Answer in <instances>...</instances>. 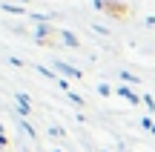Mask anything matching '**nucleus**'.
I'll list each match as a JSON object with an SVG mask.
<instances>
[{
	"mask_svg": "<svg viewBox=\"0 0 155 152\" xmlns=\"http://www.w3.org/2000/svg\"><path fill=\"white\" fill-rule=\"evenodd\" d=\"M17 115H20V118H26L29 112H32V101H29V95L26 92H17Z\"/></svg>",
	"mask_w": 155,
	"mask_h": 152,
	"instance_id": "1",
	"label": "nucleus"
},
{
	"mask_svg": "<svg viewBox=\"0 0 155 152\" xmlns=\"http://www.w3.org/2000/svg\"><path fill=\"white\" fill-rule=\"evenodd\" d=\"M52 69H58L61 75H66V78H81V69H75V66H69V63H63V60H55L52 63Z\"/></svg>",
	"mask_w": 155,
	"mask_h": 152,
	"instance_id": "2",
	"label": "nucleus"
},
{
	"mask_svg": "<svg viewBox=\"0 0 155 152\" xmlns=\"http://www.w3.org/2000/svg\"><path fill=\"white\" fill-rule=\"evenodd\" d=\"M52 34V23H38V29H35V37L40 40V43H43L46 37H49Z\"/></svg>",
	"mask_w": 155,
	"mask_h": 152,
	"instance_id": "3",
	"label": "nucleus"
},
{
	"mask_svg": "<svg viewBox=\"0 0 155 152\" xmlns=\"http://www.w3.org/2000/svg\"><path fill=\"white\" fill-rule=\"evenodd\" d=\"M118 95H121V98H127L129 103H141V98L135 95V92L129 89V86H118Z\"/></svg>",
	"mask_w": 155,
	"mask_h": 152,
	"instance_id": "4",
	"label": "nucleus"
},
{
	"mask_svg": "<svg viewBox=\"0 0 155 152\" xmlns=\"http://www.w3.org/2000/svg\"><path fill=\"white\" fill-rule=\"evenodd\" d=\"M61 40L69 46V49H78V46H81V43H78V37H75L72 32H61Z\"/></svg>",
	"mask_w": 155,
	"mask_h": 152,
	"instance_id": "5",
	"label": "nucleus"
},
{
	"mask_svg": "<svg viewBox=\"0 0 155 152\" xmlns=\"http://www.w3.org/2000/svg\"><path fill=\"white\" fill-rule=\"evenodd\" d=\"M3 11H9V15H26V9L23 6H15V3H3Z\"/></svg>",
	"mask_w": 155,
	"mask_h": 152,
	"instance_id": "6",
	"label": "nucleus"
},
{
	"mask_svg": "<svg viewBox=\"0 0 155 152\" xmlns=\"http://www.w3.org/2000/svg\"><path fill=\"white\" fill-rule=\"evenodd\" d=\"M35 69H38V72L43 75V78H49V80H55V83H58V80H61V78H58V75H55V69H46V66H35Z\"/></svg>",
	"mask_w": 155,
	"mask_h": 152,
	"instance_id": "7",
	"label": "nucleus"
},
{
	"mask_svg": "<svg viewBox=\"0 0 155 152\" xmlns=\"http://www.w3.org/2000/svg\"><path fill=\"white\" fill-rule=\"evenodd\" d=\"M121 80H127V83H138V75H132V72H121Z\"/></svg>",
	"mask_w": 155,
	"mask_h": 152,
	"instance_id": "8",
	"label": "nucleus"
},
{
	"mask_svg": "<svg viewBox=\"0 0 155 152\" xmlns=\"http://www.w3.org/2000/svg\"><path fill=\"white\" fill-rule=\"evenodd\" d=\"M49 135H55V138H63V126H49Z\"/></svg>",
	"mask_w": 155,
	"mask_h": 152,
	"instance_id": "9",
	"label": "nucleus"
},
{
	"mask_svg": "<svg viewBox=\"0 0 155 152\" xmlns=\"http://www.w3.org/2000/svg\"><path fill=\"white\" fill-rule=\"evenodd\" d=\"M69 101H72L75 106H83V98H81V95H75V92H69Z\"/></svg>",
	"mask_w": 155,
	"mask_h": 152,
	"instance_id": "10",
	"label": "nucleus"
},
{
	"mask_svg": "<svg viewBox=\"0 0 155 152\" xmlns=\"http://www.w3.org/2000/svg\"><path fill=\"white\" fill-rule=\"evenodd\" d=\"M98 95H112V89L106 83H98Z\"/></svg>",
	"mask_w": 155,
	"mask_h": 152,
	"instance_id": "11",
	"label": "nucleus"
},
{
	"mask_svg": "<svg viewBox=\"0 0 155 152\" xmlns=\"http://www.w3.org/2000/svg\"><path fill=\"white\" fill-rule=\"evenodd\" d=\"M144 106H147V109H155V101H152V95H144Z\"/></svg>",
	"mask_w": 155,
	"mask_h": 152,
	"instance_id": "12",
	"label": "nucleus"
},
{
	"mask_svg": "<svg viewBox=\"0 0 155 152\" xmlns=\"http://www.w3.org/2000/svg\"><path fill=\"white\" fill-rule=\"evenodd\" d=\"M20 126H23V132H26V135H29V138H35V129H32V126H29V124H26V121H23V124H20Z\"/></svg>",
	"mask_w": 155,
	"mask_h": 152,
	"instance_id": "13",
	"label": "nucleus"
},
{
	"mask_svg": "<svg viewBox=\"0 0 155 152\" xmlns=\"http://www.w3.org/2000/svg\"><path fill=\"white\" fill-rule=\"evenodd\" d=\"M141 126H144V129H150V132H152V126H155V124H152L150 118H141Z\"/></svg>",
	"mask_w": 155,
	"mask_h": 152,
	"instance_id": "14",
	"label": "nucleus"
},
{
	"mask_svg": "<svg viewBox=\"0 0 155 152\" xmlns=\"http://www.w3.org/2000/svg\"><path fill=\"white\" fill-rule=\"evenodd\" d=\"M92 29H95V32H98V34H109V29H106V26H98V23H95Z\"/></svg>",
	"mask_w": 155,
	"mask_h": 152,
	"instance_id": "15",
	"label": "nucleus"
},
{
	"mask_svg": "<svg viewBox=\"0 0 155 152\" xmlns=\"http://www.w3.org/2000/svg\"><path fill=\"white\" fill-rule=\"evenodd\" d=\"M0 149H6V135H0Z\"/></svg>",
	"mask_w": 155,
	"mask_h": 152,
	"instance_id": "16",
	"label": "nucleus"
},
{
	"mask_svg": "<svg viewBox=\"0 0 155 152\" xmlns=\"http://www.w3.org/2000/svg\"><path fill=\"white\" fill-rule=\"evenodd\" d=\"M0 135H3V124H0Z\"/></svg>",
	"mask_w": 155,
	"mask_h": 152,
	"instance_id": "17",
	"label": "nucleus"
},
{
	"mask_svg": "<svg viewBox=\"0 0 155 152\" xmlns=\"http://www.w3.org/2000/svg\"><path fill=\"white\" fill-rule=\"evenodd\" d=\"M52 152H61V149H52Z\"/></svg>",
	"mask_w": 155,
	"mask_h": 152,
	"instance_id": "18",
	"label": "nucleus"
},
{
	"mask_svg": "<svg viewBox=\"0 0 155 152\" xmlns=\"http://www.w3.org/2000/svg\"><path fill=\"white\" fill-rule=\"evenodd\" d=\"M118 152H124V149H118Z\"/></svg>",
	"mask_w": 155,
	"mask_h": 152,
	"instance_id": "19",
	"label": "nucleus"
},
{
	"mask_svg": "<svg viewBox=\"0 0 155 152\" xmlns=\"http://www.w3.org/2000/svg\"><path fill=\"white\" fill-rule=\"evenodd\" d=\"M0 152H3V149H0Z\"/></svg>",
	"mask_w": 155,
	"mask_h": 152,
	"instance_id": "20",
	"label": "nucleus"
}]
</instances>
